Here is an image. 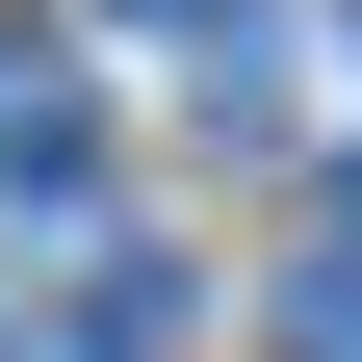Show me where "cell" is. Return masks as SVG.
Returning <instances> with one entry per match:
<instances>
[{
    "mask_svg": "<svg viewBox=\"0 0 362 362\" xmlns=\"http://www.w3.org/2000/svg\"><path fill=\"white\" fill-rule=\"evenodd\" d=\"M0 233L104 259V129H78V78H52V52H0Z\"/></svg>",
    "mask_w": 362,
    "mask_h": 362,
    "instance_id": "6da1fadb",
    "label": "cell"
},
{
    "mask_svg": "<svg viewBox=\"0 0 362 362\" xmlns=\"http://www.w3.org/2000/svg\"><path fill=\"white\" fill-rule=\"evenodd\" d=\"M285 362H362V233H337V259L285 285Z\"/></svg>",
    "mask_w": 362,
    "mask_h": 362,
    "instance_id": "7a4b0ae2",
    "label": "cell"
},
{
    "mask_svg": "<svg viewBox=\"0 0 362 362\" xmlns=\"http://www.w3.org/2000/svg\"><path fill=\"white\" fill-rule=\"evenodd\" d=\"M104 26H181V52H207V26H259V0H104Z\"/></svg>",
    "mask_w": 362,
    "mask_h": 362,
    "instance_id": "3957f363",
    "label": "cell"
},
{
    "mask_svg": "<svg viewBox=\"0 0 362 362\" xmlns=\"http://www.w3.org/2000/svg\"><path fill=\"white\" fill-rule=\"evenodd\" d=\"M337 233H362V181H337Z\"/></svg>",
    "mask_w": 362,
    "mask_h": 362,
    "instance_id": "277c9868",
    "label": "cell"
}]
</instances>
